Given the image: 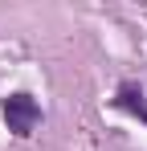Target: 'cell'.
<instances>
[{
    "instance_id": "2",
    "label": "cell",
    "mask_w": 147,
    "mask_h": 151,
    "mask_svg": "<svg viewBox=\"0 0 147 151\" xmlns=\"http://www.w3.org/2000/svg\"><path fill=\"white\" fill-rule=\"evenodd\" d=\"M110 102H115L119 110H127V114H135V119L147 127V98H143V86H139V82H131V78L119 82V90H115Z\"/></svg>"
},
{
    "instance_id": "1",
    "label": "cell",
    "mask_w": 147,
    "mask_h": 151,
    "mask_svg": "<svg viewBox=\"0 0 147 151\" xmlns=\"http://www.w3.org/2000/svg\"><path fill=\"white\" fill-rule=\"evenodd\" d=\"M4 123H8V131H12L17 139H29V135L37 131V123H41V106H37V98L24 94V90L8 94V98H4Z\"/></svg>"
}]
</instances>
